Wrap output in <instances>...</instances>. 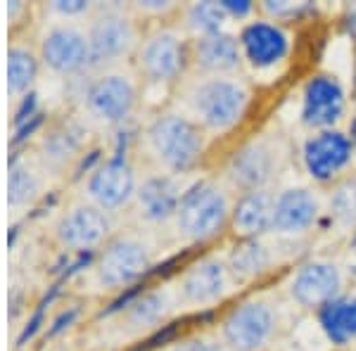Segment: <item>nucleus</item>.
Here are the masks:
<instances>
[{"instance_id":"f257e3e1","label":"nucleus","mask_w":356,"mask_h":351,"mask_svg":"<svg viewBox=\"0 0 356 351\" xmlns=\"http://www.w3.org/2000/svg\"><path fill=\"white\" fill-rule=\"evenodd\" d=\"M147 149L171 174H186L204 152V133L183 114H159L145 131Z\"/></svg>"},{"instance_id":"f03ea898","label":"nucleus","mask_w":356,"mask_h":351,"mask_svg":"<svg viewBox=\"0 0 356 351\" xmlns=\"http://www.w3.org/2000/svg\"><path fill=\"white\" fill-rule=\"evenodd\" d=\"M152 268V247L138 235H117L100 250L93 273L100 287L126 290Z\"/></svg>"},{"instance_id":"7ed1b4c3","label":"nucleus","mask_w":356,"mask_h":351,"mask_svg":"<svg viewBox=\"0 0 356 351\" xmlns=\"http://www.w3.org/2000/svg\"><path fill=\"white\" fill-rule=\"evenodd\" d=\"M228 216L226 193L211 181H200L183 193L176 209V230L193 243H202L223 228Z\"/></svg>"},{"instance_id":"20e7f679","label":"nucleus","mask_w":356,"mask_h":351,"mask_svg":"<svg viewBox=\"0 0 356 351\" xmlns=\"http://www.w3.org/2000/svg\"><path fill=\"white\" fill-rule=\"evenodd\" d=\"M90 43V69L114 67L136 50L138 31L129 15L117 5L97 8L88 28Z\"/></svg>"},{"instance_id":"39448f33","label":"nucleus","mask_w":356,"mask_h":351,"mask_svg":"<svg viewBox=\"0 0 356 351\" xmlns=\"http://www.w3.org/2000/svg\"><path fill=\"white\" fill-rule=\"evenodd\" d=\"M250 93L240 81L226 76L204 79L191 90V107L202 126L211 131H228L243 119Z\"/></svg>"},{"instance_id":"423d86ee","label":"nucleus","mask_w":356,"mask_h":351,"mask_svg":"<svg viewBox=\"0 0 356 351\" xmlns=\"http://www.w3.org/2000/svg\"><path fill=\"white\" fill-rule=\"evenodd\" d=\"M38 57H41V65L55 76H81L86 69H90L88 33L74 22H53L41 33Z\"/></svg>"},{"instance_id":"0eeeda50","label":"nucleus","mask_w":356,"mask_h":351,"mask_svg":"<svg viewBox=\"0 0 356 351\" xmlns=\"http://www.w3.org/2000/svg\"><path fill=\"white\" fill-rule=\"evenodd\" d=\"M83 109L102 126H122L138 102L136 81L124 72H102L83 85Z\"/></svg>"},{"instance_id":"6e6552de","label":"nucleus","mask_w":356,"mask_h":351,"mask_svg":"<svg viewBox=\"0 0 356 351\" xmlns=\"http://www.w3.org/2000/svg\"><path fill=\"white\" fill-rule=\"evenodd\" d=\"M112 230L110 214L88 199L69 204L55 221V238L72 252H90L107 240Z\"/></svg>"},{"instance_id":"1a4fd4ad","label":"nucleus","mask_w":356,"mask_h":351,"mask_svg":"<svg viewBox=\"0 0 356 351\" xmlns=\"http://www.w3.org/2000/svg\"><path fill=\"white\" fill-rule=\"evenodd\" d=\"M83 190L88 202L100 206L107 214H114V211L124 209L131 199H136L138 181L134 174V166L122 154L105 159L95 169H90Z\"/></svg>"},{"instance_id":"9d476101","label":"nucleus","mask_w":356,"mask_h":351,"mask_svg":"<svg viewBox=\"0 0 356 351\" xmlns=\"http://www.w3.org/2000/svg\"><path fill=\"white\" fill-rule=\"evenodd\" d=\"M188 50L183 38L171 28L154 31L138 45V69L150 83H171L183 74Z\"/></svg>"},{"instance_id":"9b49d317","label":"nucleus","mask_w":356,"mask_h":351,"mask_svg":"<svg viewBox=\"0 0 356 351\" xmlns=\"http://www.w3.org/2000/svg\"><path fill=\"white\" fill-rule=\"evenodd\" d=\"M275 332V313L266 302H245L223 320V342L231 351H259Z\"/></svg>"},{"instance_id":"f8f14e48","label":"nucleus","mask_w":356,"mask_h":351,"mask_svg":"<svg viewBox=\"0 0 356 351\" xmlns=\"http://www.w3.org/2000/svg\"><path fill=\"white\" fill-rule=\"evenodd\" d=\"M86 136H88V131L76 119H65V122L53 124L38 140L33 162L41 166L43 174H48V171L60 174L79 157V152L83 149Z\"/></svg>"},{"instance_id":"ddd939ff","label":"nucleus","mask_w":356,"mask_h":351,"mask_svg":"<svg viewBox=\"0 0 356 351\" xmlns=\"http://www.w3.org/2000/svg\"><path fill=\"white\" fill-rule=\"evenodd\" d=\"M340 290H342V273L330 261L304 263L290 280L292 299L307 309L325 307L328 302L340 297Z\"/></svg>"},{"instance_id":"4468645a","label":"nucleus","mask_w":356,"mask_h":351,"mask_svg":"<svg viewBox=\"0 0 356 351\" xmlns=\"http://www.w3.org/2000/svg\"><path fill=\"white\" fill-rule=\"evenodd\" d=\"M352 162V140L337 131H321L304 142V166L316 181H330Z\"/></svg>"},{"instance_id":"2eb2a0df","label":"nucleus","mask_w":356,"mask_h":351,"mask_svg":"<svg viewBox=\"0 0 356 351\" xmlns=\"http://www.w3.org/2000/svg\"><path fill=\"white\" fill-rule=\"evenodd\" d=\"M171 307H174V299H171L169 290H136L129 297H124L117 307H112L110 313L122 311V323L126 330L140 335V332L162 325Z\"/></svg>"},{"instance_id":"dca6fc26","label":"nucleus","mask_w":356,"mask_h":351,"mask_svg":"<svg viewBox=\"0 0 356 351\" xmlns=\"http://www.w3.org/2000/svg\"><path fill=\"white\" fill-rule=\"evenodd\" d=\"M344 114V90L337 79L314 76L304 88L302 119L312 129H325L337 124Z\"/></svg>"},{"instance_id":"f3484780","label":"nucleus","mask_w":356,"mask_h":351,"mask_svg":"<svg viewBox=\"0 0 356 351\" xmlns=\"http://www.w3.org/2000/svg\"><path fill=\"white\" fill-rule=\"evenodd\" d=\"M228 290V270L221 259H202L183 273L178 283V297L183 304L191 307H207L226 295Z\"/></svg>"},{"instance_id":"a211bd4d","label":"nucleus","mask_w":356,"mask_h":351,"mask_svg":"<svg viewBox=\"0 0 356 351\" xmlns=\"http://www.w3.org/2000/svg\"><path fill=\"white\" fill-rule=\"evenodd\" d=\"M183 193L174 176L154 174L147 176L143 183H138L136 190V206L143 221L147 223H164L176 216L178 202Z\"/></svg>"},{"instance_id":"6ab92c4d","label":"nucleus","mask_w":356,"mask_h":351,"mask_svg":"<svg viewBox=\"0 0 356 351\" xmlns=\"http://www.w3.org/2000/svg\"><path fill=\"white\" fill-rule=\"evenodd\" d=\"M240 50L252 67L268 69L278 65L290 50V38L280 26L271 22H252L240 33Z\"/></svg>"},{"instance_id":"aec40b11","label":"nucleus","mask_w":356,"mask_h":351,"mask_svg":"<svg viewBox=\"0 0 356 351\" xmlns=\"http://www.w3.org/2000/svg\"><path fill=\"white\" fill-rule=\"evenodd\" d=\"M275 171V154L271 145H266L264 140L247 142L245 147H240L238 152L231 157L228 164V176L235 186L250 190H261L268 181L273 178Z\"/></svg>"},{"instance_id":"412c9836","label":"nucleus","mask_w":356,"mask_h":351,"mask_svg":"<svg viewBox=\"0 0 356 351\" xmlns=\"http://www.w3.org/2000/svg\"><path fill=\"white\" fill-rule=\"evenodd\" d=\"M318 218V197L307 188H290L275 197L273 230L278 233H304Z\"/></svg>"},{"instance_id":"4be33fe9","label":"nucleus","mask_w":356,"mask_h":351,"mask_svg":"<svg viewBox=\"0 0 356 351\" xmlns=\"http://www.w3.org/2000/svg\"><path fill=\"white\" fill-rule=\"evenodd\" d=\"M43 171L33 159L17 154L8 174V206L13 214H24L43 195Z\"/></svg>"},{"instance_id":"5701e85b","label":"nucleus","mask_w":356,"mask_h":351,"mask_svg":"<svg viewBox=\"0 0 356 351\" xmlns=\"http://www.w3.org/2000/svg\"><path fill=\"white\" fill-rule=\"evenodd\" d=\"M273 206L275 197L268 190H250L240 197L233 211L235 230L245 238H259L261 233L273 228Z\"/></svg>"},{"instance_id":"b1692460","label":"nucleus","mask_w":356,"mask_h":351,"mask_svg":"<svg viewBox=\"0 0 356 351\" xmlns=\"http://www.w3.org/2000/svg\"><path fill=\"white\" fill-rule=\"evenodd\" d=\"M195 65L209 74H228L240 65V43L228 33L200 36L195 43Z\"/></svg>"},{"instance_id":"393cba45","label":"nucleus","mask_w":356,"mask_h":351,"mask_svg":"<svg viewBox=\"0 0 356 351\" xmlns=\"http://www.w3.org/2000/svg\"><path fill=\"white\" fill-rule=\"evenodd\" d=\"M318 325L335 347L356 339V297H337L318 309Z\"/></svg>"},{"instance_id":"a878e982","label":"nucleus","mask_w":356,"mask_h":351,"mask_svg":"<svg viewBox=\"0 0 356 351\" xmlns=\"http://www.w3.org/2000/svg\"><path fill=\"white\" fill-rule=\"evenodd\" d=\"M41 57L24 41H15L8 48V93L13 100H22L38 79Z\"/></svg>"},{"instance_id":"bb28decb","label":"nucleus","mask_w":356,"mask_h":351,"mask_svg":"<svg viewBox=\"0 0 356 351\" xmlns=\"http://www.w3.org/2000/svg\"><path fill=\"white\" fill-rule=\"evenodd\" d=\"M273 263V254L259 238H247L245 243L235 245L228 259V268L238 280H252L261 275Z\"/></svg>"},{"instance_id":"cd10ccee","label":"nucleus","mask_w":356,"mask_h":351,"mask_svg":"<svg viewBox=\"0 0 356 351\" xmlns=\"http://www.w3.org/2000/svg\"><path fill=\"white\" fill-rule=\"evenodd\" d=\"M228 15L221 8V3H195L188 10V26L200 36L221 33V26L226 24Z\"/></svg>"},{"instance_id":"c85d7f7f","label":"nucleus","mask_w":356,"mask_h":351,"mask_svg":"<svg viewBox=\"0 0 356 351\" xmlns=\"http://www.w3.org/2000/svg\"><path fill=\"white\" fill-rule=\"evenodd\" d=\"M330 214L340 226H356V176L347 178L330 195Z\"/></svg>"},{"instance_id":"c756f323","label":"nucleus","mask_w":356,"mask_h":351,"mask_svg":"<svg viewBox=\"0 0 356 351\" xmlns=\"http://www.w3.org/2000/svg\"><path fill=\"white\" fill-rule=\"evenodd\" d=\"M48 10L55 17H60L62 22H72L81 15H88L90 3H86V0H55V3L48 5Z\"/></svg>"},{"instance_id":"7c9ffc66","label":"nucleus","mask_w":356,"mask_h":351,"mask_svg":"<svg viewBox=\"0 0 356 351\" xmlns=\"http://www.w3.org/2000/svg\"><path fill=\"white\" fill-rule=\"evenodd\" d=\"M171 351H223V349L209 337H191V339H183V342L174 344Z\"/></svg>"},{"instance_id":"2f4dec72","label":"nucleus","mask_w":356,"mask_h":351,"mask_svg":"<svg viewBox=\"0 0 356 351\" xmlns=\"http://www.w3.org/2000/svg\"><path fill=\"white\" fill-rule=\"evenodd\" d=\"M221 8L226 10L228 17H235V19H240V17H247L252 13V3L250 0H223Z\"/></svg>"},{"instance_id":"473e14b6","label":"nucleus","mask_w":356,"mask_h":351,"mask_svg":"<svg viewBox=\"0 0 356 351\" xmlns=\"http://www.w3.org/2000/svg\"><path fill=\"white\" fill-rule=\"evenodd\" d=\"M266 13H271L275 17H288V15H297L300 10H304L307 5H295V3H266L264 5Z\"/></svg>"},{"instance_id":"72a5a7b5","label":"nucleus","mask_w":356,"mask_h":351,"mask_svg":"<svg viewBox=\"0 0 356 351\" xmlns=\"http://www.w3.org/2000/svg\"><path fill=\"white\" fill-rule=\"evenodd\" d=\"M143 13H166L171 10V3H159V0H150V3H138Z\"/></svg>"},{"instance_id":"f704fd0d","label":"nucleus","mask_w":356,"mask_h":351,"mask_svg":"<svg viewBox=\"0 0 356 351\" xmlns=\"http://www.w3.org/2000/svg\"><path fill=\"white\" fill-rule=\"evenodd\" d=\"M349 31H352L354 36H356V13H354L352 17H349Z\"/></svg>"},{"instance_id":"c9c22d12","label":"nucleus","mask_w":356,"mask_h":351,"mask_svg":"<svg viewBox=\"0 0 356 351\" xmlns=\"http://www.w3.org/2000/svg\"><path fill=\"white\" fill-rule=\"evenodd\" d=\"M349 133H352V142H356V119L352 122V129H349Z\"/></svg>"},{"instance_id":"e433bc0d","label":"nucleus","mask_w":356,"mask_h":351,"mask_svg":"<svg viewBox=\"0 0 356 351\" xmlns=\"http://www.w3.org/2000/svg\"><path fill=\"white\" fill-rule=\"evenodd\" d=\"M352 254H354V263H352V268H354V275H356V240H354V247H352Z\"/></svg>"}]
</instances>
